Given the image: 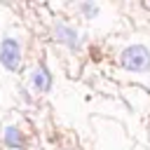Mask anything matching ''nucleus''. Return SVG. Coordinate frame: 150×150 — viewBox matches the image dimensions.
Masks as SVG:
<instances>
[{"label":"nucleus","mask_w":150,"mask_h":150,"mask_svg":"<svg viewBox=\"0 0 150 150\" xmlns=\"http://www.w3.org/2000/svg\"><path fill=\"white\" fill-rule=\"evenodd\" d=\"M122 66L131 73H150V52L143 45H131L120 56Z\"/></svg>","instance_id":"1"},{"label":"nucleus","mask_w":150,"mask_h":150,"mask_svg":"<svg viewBox=\"0 0 150 150\" xmlns=\"http://www.w3.org/2000/svg\"><path fill=\"white\" fill-rule=\"evenodd\" d=\"M0 61L7 70H19L21 66V45L14 38H5L0 45Z\"/></svg>","instance_id":"2"},{"label":"nucleus","mask_w":150,"mask_h":150,"mask_svg":"<svg viewBox=\"0 0 150 150\" xmlns=\"http://www.w3.org/2000/svg\"><path fill=\"white\" fill-rule=\"evenodd\" d=\"M54 40L61 42V45H66V47H70V49H77V47H80V35H77V30H75L73 26L63 23V21H59V23L54 26Z\"/></svg>","instance_id":"3"},{"label":"nucleus","mask_w":150,"mask_h":150,"mask_svg":"<svg viewBox=\"0 0 150 150\" xmlns=\"http://www.w3.org/2000/svg\"><path fill=\"white\" fill-rule=\"evenodd\" d=\"M30 84H33V89L35 91H49V87H52V75H49V70L47 68H42V66H38L35 70H33V75H30Z\"/></svg>","instance_id":"4"},{"label":"nucleus","mask_w":150,"mask_h":150,"mask_svg":"<svg viewBox=\"0 0 150 150\" xmlns=\"http://www.w3.org/2000/svg\"><path fill=\"white\" fill-rule=\"evenodd\" d=\"M5 143L12 145V148H19V145L23 143V136L19 134L16 127H7V131H5Z\"/></svg>","instance_id":"5"},{"label":"nucleus","mask_w":150,"mask_h":150,"mask_svg":"<svg viewBox=\"0 0 150 150\" xmlns=\"http://www.w3.org/2000/svg\"><path fill=\"white\" fill-rule=\"evenodd\" d=\"M80 9L84 12V16H87V19H94V14L98 12V7H96V5H91V2H84V5H80Z\"/></svg>","instance_id":"6"}]
</instances>
